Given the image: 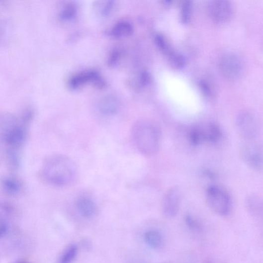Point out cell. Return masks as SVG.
I'll return each mask as SVG.
<instances>
[{"instance_id":"5b68a950","label":"cell","mask_w":263,"mask_h":263,"mask_svg":"<svg viewBox=\"0 0 263 263\" xmlns=\"http://www.w3.org/2000/svg\"><path fill=\"white\" fill-rule=\"evenodd\" d=\"M262 144L256 140L243 141L240 147V155L243 162L256 171L263 168V157Z\"/></svg>"},{"instance_id":"603a6c76","label":"cell","mask_w":263,"mask_h":263,"mask_svg":"<svg viewBox=\"0 0 263 263\" xmlns=\"http://www.w3.org/2000/svg\"><path fill=\"white\" fill-rule=\"evenodd\" d=\"M184 222L188 229L194 233H199L202 230L201 223L192 215H185Z\"/></svg>"},{"instance_id":"8fae6325","label":"cell","mask_w":263,"mask_h":263,"mask_svg":"<svg viewBox=\"0 0 263 263\" xmlns=\"http://www.w3.org/2000/svg\"><path fill=\"white\" fill-rule=\"evenodd\" d=\"M0 188L5 195L9 197H17L23 191L24 185L16 176H5L0 180Z\"/></svg>"},{"instance_id":"4316f807","label":"cell","mask_w":263,"mask_h":263,"mask_svg":"<svg viewBox=\"0 0 263 263\" xmlns=\"http://www.w3.org/2000/svg\"><path fill=\"white\" fill-rule=\"evenodd\" d=\"M7 232V227L4 225H0V237L3 236Z\"/></svg>"},{"instance_id":"277c9868","label":"cell","mask_w":263,"mask_h":263,"mask_svg":"<svg viewBox=\"0 0 263 263\" xmlns=\"http://www.w3.org/2000/svg\"><path fill=\"white\" fill-rule=\"evenodd\" d=\"M206 198L208 207L216 214L224 216L229 213L231 197L224 188L218 185H210L206 192Z\"/></svg>"},{"instance_id":"484cf974","label":"cell","mask_w":263,"mask_h":263,"mask_svg":"<svg viewBox=\"0 0 263 263\" xmlns=\"http://www.w3.org/2000/svg\"><path fill=\"white\" fill-rule=\"evenodd\" d=\"M120 57V54L118 52H114L113 53V54L111 55L109 59V64L110 66L114 65L116 63L117 61H118Z\"/></svg>"},{"instance_id":"7402d4cb","label":"cell","mask_w":263,"mask_h":263,"mask_svg":"<svg viewBox=\"0 0 263 263\" xmlns=\"http://www.w3.org/2000/svg\"><path fill=\"white\" fill-rule=\"evenodd\" d=\"M77 9L73 4H69L66 6L60 12L59 17L63 21H70L73 20L76 16Z\"/></svg>"},{"instance_id":"7c38bea8","label":"cell","mask_w":263,"mask_h":263,"mask_svg":"<svg viewBox=\"0 0 263 263\" xmlns=\"http://www.w3.org/2000/svg\"><path fill=\"white\" fill-rule=\"evenodd\" d=\"M76 207L83 217L91 219L97 214L98 209L94 201L88 196H80L76 200Z\"/></svg>"},{"instance_id":"ffe728a7","label":"cell","mask_w":263,"mask_h":263,"mask_svg":"<svg viewBox=\"0 0 263 263\" xmlns=\"http://www.w3.org/2000/svg\"><path fill=\"white\" fill-rule=\"evenodd\" d=\"M78 254V247L75 244L69 246L60 256L58 263H72Z\"/></svg>"},{"instance_id":"f1b7e54d","label":"cell","mask_w":263,"mask_h":263,"mask_svg":"<svg viewBox=\"0 0 263 263\" xmlns=\"http://www.w3.org/2000/svg\"><path fill=\"white\" fill-rule=\"evenodd\" d=\"M26 263L25 262H20V263Z\"/></svg>"},{"instance_id":"3957f363","label":"cell","mask_w":263,"mask_h":263,"mask_svg":"<svg viewBox=\"0 0 263 263\" xmlns=\"http://www.w3.org/2000/svg\"><path fill=\"white\" fill-rule=\"evenodd\" d=\"M28 128L22 124L19 117L4 112L0 113V142L8 146L23 135Z\"/></svg>"},{"instance_id":"d4e9b609","label":"cell","mask_w":263,"mask_h":263,"mask_svg":"<svg viewBox=\"0 0 263 263\" xmlns=\"http://www.w3.org/2000/svg\"><path fill=\"white\" fill-rule=\"evenodd\" d=\"M114 7V2L111 1L101 2V3L98 5L99 12L103 15H109Z\"/></svg>"},{"instance_id":"ba28073f","label":"cell","mask_w":263,"mask_h":263,"mask_svg":"<svg viewBox=\"0 0 263 263\" xmlns=\"http://www.w3.org/2000/svg\"><path fill=\"white\" fill-rule=\"evenodd\" d=\"M181 203L180 190L176 187L169 189L165 193L162 202V210L167 219L175 217L179 210Z\"/></svg>"},{"instance_id":"7a4b0ae2","label":"cell","mask_w":263,"mask_h":263,"mask_svg":"<svg viewBox=\"0 0 263 263\" xmlns=\"http://www.w3.org/2000/svg\"><path fill=\"white\" fill-rule=\"evenodd\" d=\"M131 137L137 150L146 157L153 156L159 150L161 129L153 121L142 120L135 122L132 128Z\"/></svg>"},{"instance_id":"5bb4252c","label":"cell","mask_w":263,"mask_h":263,"mask_svg":"<svg viewBox=\"0 0 263 263\" xmlns=\"http://www.w3.org/2000/svg\"><path fill=\"white\" fill-rule=\"evenodd\" d=\"M245 204L247 210L253 217L257 219L262 218L263 202L260 196L254 194L247 196Z\"/></svg>"},{"instance_id":"9a60e30c","label":"cell","mask_w":263,"mask_h":263,"mask_svg":"<svg viewBox=\"0 0 263 263\" xmlns=\"http://www.w3.org/2000/svg\"><path fill=\"white\" fill-rule=\"evenodd\" d=\"M119 110V103L114 97H106L99 104V111L100 114L105 116H113Z\"/></svg>"},{"instance_id":"83f0119b","label":"cell","mask_w":263,"mask_h":263,"mask_svg":"<svg viewBox=\"0 0 263 263\" xmlns=\"http://www.w3.org/2000/svg\"><path fill=\"white\" fill-rule=\"evenodd\" d=\"M205 263H214L213 262L210 260L206 261Z\"/></svg>"},{"instance_id":"e0dca14e","label":"cell","mask_w":263,"mask_h":263,"mask_svg":"<svg viewBox=\"0 0 263 263\" xmlns=\"http://www.w3.org/2000/svg\"><path fill=\"white\" fill-rule=\"evenodd\" d=\"M6 161L9 169L15 171L20 164V149L7 147L5 154Z\"/></svg>"},{"instance_id":"d6986e66","label":"cell","mask_w":263,"mask_h":263,"mask_svg":"<svg viewBox=\"0 0 263 263\" xmlns=\"http://www.w3.org/2000/svg\"><path fill=\"white\" fill-rule=\"evenodd\" d=\"M186 139L188 144L192 147H197L204 143L200 127H193L189 129L186 134Z\"/></svg>"},{"instance_id":"8992f818","label":"cell","mask_w":263,"mask_h":263,"mask_svg":"<svg viewBox=\"0 0 263 263\" xmlns=\"http://www.w3.org/2000/svg\"><path fill=\"white\" fill-rule=\"evenodd\" d=\"M238 133L243 141L255 139L258 134V125L255 116L249 111H243L238 114L236 121Z\"/></svg>"},{"instance_id":"2e32d148","label":"cell","mask_w":263,"mask_h":263,"mask_svg":"<svg viewBox=\"0 0 263 263\" xmlns=\"http://www.w3.org/2000/svg\"><path fill=\"white\" fill-rule=\"evenodd\" d=\"M144 240L147 244L153 249H159L163 243V236L156 229H150L146 232Z\"/></svg>"},{"instance_id":"4fadbf2b","label":"cell","mask_w":263,"mask_h":263,"mask_svg":"<svg viewBox=\"0 0 263 263\" xmlns=\"http://www.w3.org/2000/svg\"><path fill=\"white\" fill-rule=\"evenodd\" d=\"M202 130L204 143L210 144H217L222 136L220 127L215 123H209L205 126L200 127Z\"/></svg>"},{"instance_id":"52a82bcc","label":"cell","mask_w":263,"mask_h":263,"mask_svg":"<svg viewBox=\"0 0 263 263\" xmlns=\"http://www.w3.org/2000/svg\"><path fill=\"white\" fill-rule=\"evenodd\" d=\"M220 69L225 79L235 81L240 79L243 74V64L236 55L229 54L222 58Z\"/></svg>"},{"instance_id":"9c48e42d","label":"cell","mask_w":263,"mask_h":263,"mask_svg":"<svg viewBox=\"0 0 263 263\" xmlns=\"http://www.w3.org/2000/svg\"><path fill=\"white\" fill-rule=\"evenodd\" d=\"M89 83H93L100 88L105 86L103 80L97 72L89 71L81 73L72 77L69 82V86L72 89H78Z\"/></svg>"},{"instance_id":"ac0fdd59","label":"cell","mask_w":263,"mask_h":263,"mask_svg":"<svg viewBox=\"0 0 263 263\" xmlns=\"http://www.w3.org/2000/svg\"><path fill=\"white\" fill-rule=\"evenodd\" d=\"M133 32L132 25L128 22L121 21L117 23L112 30L113 36L116 38L125 37L130 35Z\"/></svg>"},{"instance_id":"44dd1931","label":"cell","mask_w":263,"mask_h":263,"mask_svg":"<svg viewBox=\"0 0 263 263\" xmlns=\"http://www.w3.org/2000/svg\"><path fill=\"white\" fill-rule=\"evenodd\" d=\"M156 42L159 49L169 58L175 54L164 36L160 34L156 35Z\"/></svg>"},{"instance_id":"6da1fadb","label":"cell","mask_w":263,"mask_h":263,"mask_svg":"<svg viewBox=\"0 0 263 263\" xmlns=\"http://www.w3.org/2000/svg\"><path fill=\"white\" fill-rule=\"evenodd\" d=\"M41 175L44 180L57 187L69 186L75 180L77 170L75 163L63 155H54L43 163Z\"/></svg>"},{"instance_id":"30bf717a","label":"cell","mask_w":263,"mask_h":263,"mask_svg":"<svg viewBox=\"0 0 263 263\" xmlns=\"http://www.w3.org/2000/svg\"><path fill=\"white\" fill-rule=\"evenodd\" d=\"M210 13L212 19L219 23H225L229 21L233 14V8L229 2L218 0L210 4Z\"/></svg>"},{"instance_id":"cb8c5ba5","label":"cell","mask_w":263,"mask_h":263,"mask_svg":"<svg viewBox=\"0 0 263 263\" xmlns=\"http://www.w3.org/2000/svg\"><path fill=\"white\" fill-rule=\"evenodd\" d=\"M192 10V4L191 1H184L180 10V19L184 24H187L190 20Z\"/></svg>"}]
</instances>
